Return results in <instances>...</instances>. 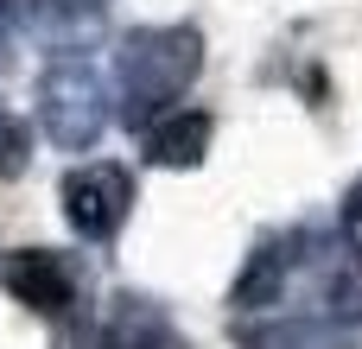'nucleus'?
Instances as JSON below:
<instances>
[{"label": "nucleus", "mask_w": 362, "mask_h": 349, "mask_svg": "<svg viewBox=\"0 0 362 349\" xmlns=\"http://www.w3.org/2000/svg\"><path fill=\"white\" fill-rule=\"evenodd\" d=\"M204 70L197 25H146L127 32L115 51V89H121V127H153Z\"/></svg>", "instance_id": "obj_1"}, {"label": "nucleus", "mask_w": 362, "mask_h": 349, "mask_svg": "<svg viewBox=\"0 0 362 349\" xmlns=\"http://www.w3.org/2000/svg\"><path fill=\"white\" fill-rule=\"evenodd\" d=\"M38 121L51 134V146L64 153H89L108 127V89L89 64L76 57H57L45 76H38Z\"/></svg>", "instance_id": "obj_2"}, {"label": "nucleus", "mask_w": 362, "mask_h": 349, "mask_svg": "<svg viewBox=\"0 0 362 349\" xmlns=\"http://www.w3.org/2000/svg\"><path fill=\"white\" fill-rule=\"evenodd\" d=\"M57 197H64V216L83 242H108L134 210V178L121 165H76Z\"/></svg>", "instance_id": "obj_3"}, {"label": "nucleus", "mask_w": 362, "mask_h": 349, "mask_svg": "<svg viewBox=\"0 0 362 349\" xmlns=\"http://www.w3.org/2000/svg\"><path fill=\"white\" fill-rule=\"evenodd\" d=\"M0 280H6V292L25 305V312H38V318H64L70 305H76V267L64 261V254H51V248H19L6 267H0Z\"/></svg>", "instance_id": "obj_4"}, {"label": "nucleus", "mask_w": 362, "mask_h": 349, "mask_svg": "<svg viewBox=\"0 0 362 349\" xmlns=\"http://www.w3.org/2000/svg\"><path fill=\"white\" fill-rule=\"evenodd\" d=\"M210 134H216V121H210V114L178 108V114H165V121H153V127H146V159H153V165H165V172H191V165H204Z\"/></svg>", "instance_id": "obj_5"}, {"label": "nucleus", "mask_w": 362, "mask_h": 349, "mask_svg": "<svg viewBox=\"0 0 362 349\" xmlns=\"http://www.w3.org/2000/svg\"><path fill=\"white\" fill-rule=\"evenodd\" d=\"M19 19L51 51H76L102 32V0H19Z\"/></svg>", "instance_id": "obj_6"}, {"label": "nucleus", "mask_w": 362, "mask_h": 349, "mask_svg": "<svg viewBox=\"0 0 362 349\" xmlns=\"http://www.w3.org/2000/svg\"><path fill=\"white\" fill-rule=\"evenodd\" d=\"M102 349H178V337H172V318L153 299L121 292L102 318Z\"/></svg>", "instance_id": "obj_7"}, {"label": "nucleus", "mask_w": 362, "mask_h": 349, "mask_svg": "<svg viewBox=\"0 0 362 349\" xmlns=\"http://www.w3.org/2000/svg\"><path fill=\"white\" fill-rule=\"evenodd\" d=\"M293 248H299V235L293 242H261L255 254H248V267L235 273V312H267V305H280V292H286V267H293Z\"/></svg>", "instance_id": "obj_8"}, {"label": "nucleus", "mask_w": 362, "mask_h": 349, "mask_svg": "<svg viewBox=\"0 0 362 349\" xmlns=\"http://www.w3.org/2000/svg\"><path fill=\"white\" fill-rule=\"evenodd\" d=\"M242 349H356L350 331L325 324V318H274V324H242L235 331Z\"/></svg>", "instance_id": "obj_9"}, {"label": "nucleus", "mask_w": 362, "mask_h": 349, "mask_svg": "<svg viewBox=\"0 0 362 349\" xmlns=\"http://www.w3.org/2000/svg\"><path fill=\"white\" fill-rule=\"evenodd\" d=\"M25 153H32V134H25V121L0 114V178H19V172H25Z\"/></svg>", "instance_id": "obj_10"}, {"label": "nucleus", "mask_w": 362, "mask_h": 349, "mask_svg": "<svg viewBox=\"0 0 362 349\" xmlns=\"http://www.w3.org/2000/svg\"><path fill=\"white\" fill-rule=\"evenodd\" d=\"M325 305L344 312V318H362V273L356 267H337V273L325 280Z\"/></svg>", "instance_id": "obj_11"}, {"label": "nucleus", "mask_w": 362, "mask_h": 349, "mask_svg": "<svg viewBox=\"0 0 362 349\" xmlns=\"http://www.w3.org/2000/svg\"><path fill=\"white\" fill-rule=\"evenodd\" d=\"M344 248H350V254L362 261V184L350 191V197H344Z\"/></svg>", "instance_id": "obj_12"}, {"label": "nucleus", "mask_w": 362, "mask_h": 349, "mask_svg": "<svg viewBox=\"0 0 362 349\" xmlns=\"http://www.w3.org/2000/svg\"><path fill=\"white\" fill-rule=\"evenodd\" d=\"M57 349H102V331H89V324H64Z\"/></svg>", "instance_id": "obj_13"}, {"label": "nucleus", "mask_w": 362, "mask_h": 349, "mask_svg": "<svg viewBox=\"0 0 362 349\" xmlns=\"http://www.w3.org/2000/svg\"><path fill=\"white\" fill-rule=\"evenodd\" d=\"M0 114H6V108H0Z\"/></svg>", "instance_id": "obj_14"}]
</instances>
